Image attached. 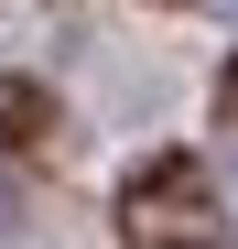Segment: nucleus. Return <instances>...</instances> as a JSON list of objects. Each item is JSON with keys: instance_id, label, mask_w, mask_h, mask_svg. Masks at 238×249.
I'll return each mask as SVG.
<instances>
[{"instance_id": "1", "label": "nucleus", "mask_w": 238, "mask_h": 249, "mask_svg": "<svg viewBox=\"0 0 238 249\" xmlns=\"http://www.w3.org/2000/svg\"><path fill=\"white\" fill-rule=\"evenodd\" d=\"M22 228V195H11V174H0V238H11Z\"/></svg>"}, {"instance_id": "2", "label": "nucleus", "mask_w": 238, "mask_h": 249, "mask_svg": "<svg viewBox=\"0 0 238 249\" xmlns=\"http://www.w3.org/2000/svg\"><path fill=\"white\" fill-rule=\"evenodd\" d=\"M217 11H227V22H238V0H217Z\"/></svg>"}]
</instances>
